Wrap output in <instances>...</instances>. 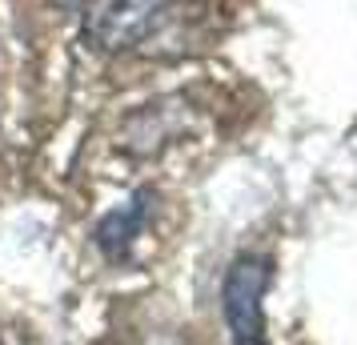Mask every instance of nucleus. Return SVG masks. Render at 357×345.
<instances>
[{"label": "nucleus", "mask_w": 357, "mask_h": 345, "mask_svg": "<svg viewBox=\"0 0 357 345\" xmlns=\"http://www.w3.org/2000/svg\"><path fill=\"white\" fill-rule=\"evenodd\" d=\"M273 265L261 253H241L221 281V313L237 345H265V293Z\"/></svg>", "instance_id": "1"}, {"label": "nucleus", "mask_w": 357, "mask_h": 345, "mask_svg": "<svg viewBox=\"0 0 357 345\" xmlns=\"http://www.w3.org/2000/svg\"><path fill=\"white\" fill-rule=\"evenodd\" d=\"M161 0H89L84 40L100 52H129L145 40Z\"/></svg>", "instance_id": "3"}, {"label": "nucleus", "mask_w": 357, "mask_h": 345, "mask_svg": "<svg viewBox=\"0 0 357 345\" xmlns=\"http://www.w3.org/2000/svg\"><path fill=\"white\" fill-rule=\"evenodd\" d=\"M153 201V193L149 189H141V193H132L121 209H113V213H105L100 217V225H97V245H100V253H109L113 261H121L125 253L132 249V241L145 233V225H149V205Z\"/></svg>", "instance_id": "5"}, {"label": "nucleus", "mask_w": 357, "mask_h": 345, "mask_svg": "<svg viewBox=\"0 0 357 345\" xmlns=\"http://www.w3.org/2000/svg\"><path fill=\"white\" fill-rule=\"evenodd\" d=\"M209 36V4L205 0H161L137 52L145 56H185L197 52Z\"/></svg>", "instance_id": "4"}, {"label": "nucleus", "mask_w": 357, "mask_h": 345, "mask_svg": "<svg viewBox=\"0 0 357 345\" xmlns=\"http://www.w3.org/2000/svg\"><path fill=\"white\" fill-rule=\"evenodd\" d=\"M193 125H197L193 100L185 97V93H173V97H161V100L141 105V109L121 125V132H116V148H121L125 157L149 161V157L165 153L169 145H177Z\"/></svg>", "instance_id": "2"}, {"label": "nucleus", "mask_w": 357, "mask_h": 345, "mask_svg": "<svg viewBox=\"0 0 357 345\" xmlns=\"http://www.w3.org/2000/svg\"><path fill=\"white\" fill-rule=\"evenodd\" d=\"M56 4H89V0H56Z\"/></svg>", "instance_id": "6"}]
</instances>
